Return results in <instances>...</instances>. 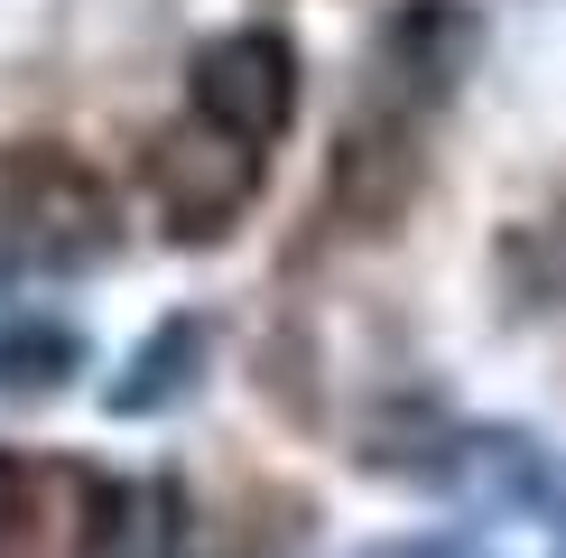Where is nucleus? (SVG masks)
Segmentation results:
<instances>
[{
    "label": "nucleus",
    "instance_id": "f257e3e1",
    "mask_svg": "<svg viewBox=\"0 0 566 558\" xmlns=\"http://www.w3.org/2000/svg\"><path fill=\"white\" fill-rule=\"evenodd\" d=\"M122 251L112 186L65 149H10L0 168V261L19 279H84Z\"/></svg>",
    "mask_w": 566,
    "mask_h": 558
},
{
    "label": "nucleus",
    "instance_id": "f03ea898",
    "mask_svg": "<svg viewBox=\"0 0 566 558\" xmlns=\"http://www.w3.org/2000/svg\"><path fill=\"white\" fill-rule=\"evenodd\" d=\"M474 56H483V19L464 0H399L371 38V112H390V122L437 112L474 75Z\"/></svg>",
    "mask_w": 566,
    "mask_h": 558
},
{
    "label": "nucleus",
    "instance_id": "7ed1b4c3",
    "mask_svg": "<svg viewBox=\"0 0 566 558\" xmlns=\"http://www.w3.org/2000/svg\"><path fill=\"white\" fill-rule=\"evenodd\" d=\"M196 122L261 149L297 122V46L279 29H223L214 46H196Z\"/></svg>",
    "mask_w": 566,
    "mask_h": 558
},
{
    "label": "nucleus",
    "instance_id": "20e7f679",
    "mask_svg": "<svg viewBox=\"0 0 566 558\" xmlns=\"http://www.w3.org/2000/svg\"><path fill=\"white\" fill-rule=\"evenodd\" d=\"M112 503L84 465H29L0 447V558H103Z\"/></svg>",
    "mask_w": 566,
    "mask_h": 558
},
{
    "label": "nucleus",
    "instance_id": "39448f33",
    "mask_svg": "<svg viewBox=\"0 0 566 558\" xmlns=\"http://www.w3.org/2000/svg\"><path fill=\"white\" fill-rule=\"evenodd\" d=\"M149 186L177 215V232H223L251 205V186H261V149H242V140H223L205 122H177L149 149Z\"/></svg>",
    "mask_w": 566,
    "mask_h": 558
},
{
    "label": "nucleus",
    "instance_id": "423d86ee",
    "mask_svg": "<svg viewBox=\"0 0 566 558\" xmlns=\"http://www.w3.org/2000/svg\"><path fill=\"white\" fill-rule=\"evenodd\" d=\"M437 484H455L474 512H502V521L557 503V475H548V456H538L530 428H455V437H446Z\"/></svg>",
    "mask_w": 566,
    "mask_h": 558
},
{
    "label": "nucleus",
    "instance_id": "0eeeda50",
    "mask_svg": "<svg viewBox=\"0 0 566 558\" xmlns=\"http://www.w3.org/2000/svg\"><path fill=\"white\" fill-rule=\"evenodd\" d=\"M205 363H214V326H205V317H158L149 335H139L130 372L103 391V410L112 418H168L177 401L205 391Z\"/></svg>",
    "mask_w": 566,
    "mask_h": 558
},
{
    "label": "nucleus",
    "instance_id": "6e6552de",
    "mask_svg": "<svg viewBox=\"0 0 566 558\" xmlns=\"http://www.w3.org/2000/svg\"><path fill=\"white\" fill-rule=\"evenodd\" d=\"M344 205L363 224H390L399 205H409L418 186V149H409V122H390V112H371L363 131H344Z\"/></svg>",
    "mask_w": 566,
    "mask_h": 558
},
{
    "label": "nucleus",
    "instance_id": "1a4fd4ad",
    "mask_svg": "<svg viewBox=\"0 0 566 558\" xmlns=\"http://www.w3.org/2000/svg\"><path fill=\"white\" fill-rule=\"evenodd\" d=\"M84 363V335L56 317H10L0 326V391L10 401H38V391H65Z\"/></svg>",
    "mask_w": 566,
    "mask_h": 558
},
{
    "label": "nucleus",
    "instance_id": "9d476101",
    "mask_svg": "<svg viewBox=\"0 0 566 558\" xmlns=\"http://www.w3.org/2000/svg\"><path fill=\"white\" fill-rule=\"evenodd\" d=\"M363 558H474L464 540H428V530H409V540H381V549H363Z\"/></svg>",
    "mask_w": 566,
    "mask_h": 558
},
{
    "label": "nucleus",
    "instance_id": "9b49d317",
    "mask_svg": "<svg viewBox=\"0 0 566 558\" xmlns=\"http://www.w3.org/2000/svg\"><path fill=\"white\" fill-rule=\"evenodd\" d=\"M548 512H557V530H566V475H557V503H548Z\"/></svg>",
    "mask_w": 566,
    "mask_h": 558
}]
</instances>
